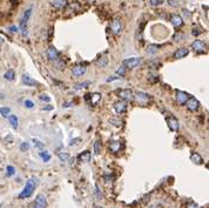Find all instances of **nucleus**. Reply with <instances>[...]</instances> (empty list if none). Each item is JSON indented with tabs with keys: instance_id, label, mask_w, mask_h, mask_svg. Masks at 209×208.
Returning <instances> with one entry per match:
<instances>
[{
	"instance_id": "nucleus-1",
	"label": "nucleus",
	"mask_w": 209,
	"mask_h": 208,
	"mask_svg": "<svg viewBox=\"0 0 209 208\" xmlns=\"http://www.w3.org/2000/svg\"><path fill=\"white\" fill-rule=\"evenodd\" d=\"M37 184H38L37 179H34V178L30 179V180L26 182L25 188L22 189V192L19 194V199H26V198H30V196L33 194V192H34L35 187H37Z\"/></svg>"
},
{
	"instance_id": "nucleus-2",
	"label": "nucleus",
	"mask_w": 209,
	"mask_h": 208,
	"mask_svg": "<svg viewBox=\"0 0 209 208\" xmlns=\"http://www.w3.org/2000/svg\"><path fill=\"white\" fill-rule=\"evenodd\" d=\"M133 100L136 101L139 105H148L149 104V100H151V96L148 94H146L145 92H135L133 94Z\"/></svg>"
},
{
	"instance_id": "nucleus-3",
	"label": "nucleus",
	"mask_w": 209,
	"mask_h": 208,
	"mask_svg": "<svg viewBox=\"0 0 209 208\" xmlns=\"http://www.w3.org/2000/svg\"><path fill=\"white\" fill-rule=\"evenodd\" d=\"M31 14H32V8H28V10H26V11H25V13H24L22 18L20 19V30L22 31V34H24V36H26V34H27L26 26H27V22H28V20H30Z\"/></svg>"
},
{
	"instance_id": "nucleus-4",
	"label": "nucleus",
	"mask_w": 209,
	"mask_h": 208,
	"mask_svg": "<svg viewBox=\"0 0 209 208\" xmlns=\"http://www.w3.org/2000/svg\"><path fill=\"white\" fill-rule=\"evenodd\" d=\"M142 59L141 58H129V59H126L123 61V66L126 68H129V70H133L135 67H137L140 64H141Z\"/></svg>"
},
{
	"instance_id": "nucleus-5",
	"label": "nucleus",
	"mask_w": 209,
	"mask_h": 208,
	"mask_svg": "<svg viewBox=\"0 0 209 208\" xmlns=\"http://www.w3.org/2000/svg\"><path fill=\"white\" fill-rule=\"evenodd\" d=\"M111 30L114 34H119L121 31H122V24H121V20L115 18V19L112 20L111 22Z\"/></svg>"
},
{
	"instance_id": "nucleus-6",
	"label": "nucleus",
	"mask_w": 209,
	"mask_h": 208,
	"mask_svg": "<svg viewBox=\"0 0 209 208\" xmlns=\"http://www.w3.org/2000/svg\"><path fill=\"white\" fill-rule=\"evenodd\" d=\"M86 71H87L86 66H82V65H76V66H74V67L72 68V76H76V78L82 76L85 73H86Z\"/></svg>"
},
{
	"instance_id": "nucleus-7",
	"label": "nucleus",
	"mask_w": 209,
	"mask_h": 208,
	"mask_svg": "<svg viewBox=\"0 0 209 208\" xmlns=\"http://www.w3.org/2000/svg\"><path fill=\"white\" fill-rule=\"evenodd\" d=\"M167 124H168L169 130L173 132H176L179 130V120L175 116H168L167 118Z\"/></svg>"
},
{
	"instance_id": "nucleus-8",
	"label": "nucleus",
	"mask_w": 209,
	"mask_h": 208,
	"mask_svg": "<svg viewBox=\"0 0 209 208\" xmlns=\"http://www.w3.org/2000/svg\"><path fill=\"white\" fill-rule=\"evenodd\" d=\"M46 206H47L46 198L42 194H39L34 201V208H46Z\"/></svg>"
},
{
	"instance_id": "nucleus-9",
	"label": "nucleus",
	"mask_w": 209,
	"mask_h": 208,
	"mask_svg": "<svg viewBox=\"0 0 209 208\" xmlns=\"http://www.w3.org/2000/svg\"><path fill=\"white\" fill-rule=\"evenodd\" d=\"M191 48H193L195 52L201 53V52L205 51V48H206V44H205L203 41H201V40H195V41L191 44Z\"/></svg>"
},
{
	"instance_id": "nucleus-10",
	"label": "nucleus",
	"mask_w": 209,
	"mask_h": 208,
	"mask_svg": "<svg viewBox=\"0 0 209 208\" xmlns=\"http://www.w3.org/2000/svg\"><path fill=\"white\" fill-rule=\"evenodd\" d=\"M187 107L190 112H195L199 108V101L195 98H189L187 100Z\"/></svg>"
},
{
	"instance_id": "nucleus-11",
	"label": "nucleus",
	"mask_w": 209,
	"mask_h": 208,
	"mask_svg": "<svg viewBox=\"0 0 209 208\" xmlns=\"http://www.w3.org/2000/svg\"><path fill=\"white\" fill-rule=\"evenodd\" d=\"M119 96L122 99V100H126V101H131L133 100V93L132 91L129 90H122L119 92Z\"/></svg>"
},
{
	"instance_id": "nucleus-12",
	"label": "nucleus",
	"mask_w": 209,
	"mask_h": 208,
	"mask_svg": "<svg viewBox=\"0 0 209 208\" xmlns=\"http://www.w3.org/2000/svg\"><path fill=\"white\" fill-rule=\"evenodd\" d=\"M187 100H188V95L186 93H183L182 91H176V101H177V104L185 105L187 102Z\"/></svg>"
},
{
	"instance_id": "nucleus-13",
	"label": "nucleus",
	"mask_w": 209,
	"mask_h": 208,
	"mask_svg": "<svg viewBox=\"0 0 209 208\" xmlns=\"http://www.w3.org/2000/svg\"><path fill=\"white\" fill-rule=\"evenodd\" d=\"M47 58L51 60V61H57L58 58H59V53H58V51L54 48V47H49L48 50H47Z\"/></svg>"
},
{
	"instance_id": "nucleus-14",
	"label": "nucleus",
	"mask_w": 209,
	"mask_h": 208,
	"mask_svg": "<svg viewBox=\"0 0 209 208\" xmlns=\"http://www.w3.org/2000/svg\"><path fill=\"white\" fill-rule=\"evenodd\" d=\"M21 81H22V84L26 85V86H37V85H38V82H37L34 79H32L31 76H27V74H24V76H22Z\"/></svg>"
},
{
	"instance_id": "nucleus-15",
	"label": "nucleus",
	"mask_w": 209,
	"mask_h": 208,
	"mask_svg": "<svg viewBox=\"0 0 209 208\" xmlns=\"http://www.w3.org/2000/svg\"><path fill=\"white\" fill-rule=\"evenodd\" d=\"M188 53H189V51H188V48H179L175 53H174V58L175 59H182V58L187 57L188 56Z\"/></svg>"
},
{
	"instance_id": "nucleus-16",
	"label": "nucleus",
	"mask_w": 209,
	"mask_h": 208,
	"mask_svg": "<svg viewBox=\"0 0 209 208\" xmlns=\"http://www.w3.org/2000/svg\"><path fill=\"white\" fill-rule=\"evenodd\" d=\"M114 111L116 113H123L126 111V102L125 101H117V102H115Z\"/></svg>"
},
{
	"instance_id": "nucleus-17",
	"label": "nucleus",
	"mask_w": 209,
	"mask_h": 208,
	"mask_svg": "<svg viewBox=\"0 0 209 208\" xmlns=\"http://www.w3.org/2000/svg\"><path fill=\"white\" fill-rule=\"evenodd\" d=\"M171 22L175 26V27H180L182 24H183V20L182 18L180 17V16H177V14H173L171 17Z\"/></svg>"
},
{
	"instance_id": "nucleus-18",
	"label": "nucleus",
	"mask_w": 209,
	"mask_h": 208,
	"mask_svg": "<svg viewBox=\"0 0 209 208\" xmlns=\"http://www.w3.org/2000/svg\"><path fill=\"white\" fill-rule=\"evenodd\" d=\"M51 5L57 8V10H60V8H64L66 5H67V1L66 0H52L51 1Z\"/></svg>"
},
{
	"instance_id": "nucleus-19",
	"label": "nucleus",
	"mask_w": 209,
	"mask_h": 208,
	"mask_svg": "<svg viewBox=\"0 0 209 208\" xmlns=\"http://www.w3.org/2000/svg\"><path fill=\"white\" fill-rule=\"evenodd\" d=\"M96 65H97V67H106L107 65H108V57L106 56V54H103L101 58H99V60L96 61Z\"/></svg>"
},
{
	"instance_id": "nucleus-20",
	"label": "nucleus",
	"mask_w": 209,
	"mask_h": 208,
	"mask_svg": "<svg viewBox=\"0 0 209 208\" xmlns=\"http://www.w3.org/2000/svg\"><path fill=\"white\" fill-rule=\"evenodd\" d=\"M190 160H191V162H194L195 165H201V164L203 162V160H202L201 155H200V154H197V153H193V154H191V156H190Z\"/></svg>"
},
{
	"instance_id": "nucleus-21",
	"label": "nucleus",
	"mask_w": 209,
	"mask_h": 208,
	"mask_svg": "<svg viewBox=\"0 0 209 208\" xmlns=\"http://www.w3.org/2000/svg\"><path fill=\"white\" fill-rule=\"evenodd\" d=\"M79 160L82 161V162H88L91 160V152L85 151L82 152L80 155H79Z\"/></svg>"
},
{
	"instance_id": "nucleus-22",
	"label": "nucleus",
	"mask_w": 209,
	"mask_h": 208,
	"mask_svg": "<svg viewBox=\"0 0 209 208\" xmlns=\"http://www.w3.org/2000/svg\"><path fill=\"white\" fill-rule=\"evenodd\" d=\"M108 121H109V124H112V125H114L116 127H122V121H121V119L120 118H117V116H111L109 119H108Z\"/></svg>"
},
{
	"instance_id": "nucleus-23",
	"label": "nucleus",
	"mask_w": 209,
	"mask_h": 208,
	"mask_svg": "<svg viewBox=\"0 0 209 208\" xmlns=\"http://www.w3.org/2000/svg\"><path fill=\"white\" fill-rule=\"evenodd\" d=\"M8 121H10V124L12 125V127H13L14 130H18V125H19V121H18V118H17V115H10V116H8Z\"/></svg>"
},
{
	"instance_id": "nucleus-24",
	"label": "nucleus",
	"mask_w": 209,
	"mask_h": 208,
	"mask_svg": "<svg viewBox=\"0 0 209 208\" xmlns=\"http://www.w3.org/2000/svg\"><path fill=\"white\" fill-rule=\"evenodd\" d=\"M58 156H59V159H60L62 162H67V161H69V159H71V155H69L68 153H66V152H60V153H58Z\"/></svg>"
},
{
	"instance_id": "nucleus-25",
	"label": "nucleus",
	"mask_w": 209,
	"mask_h": 208,
	"mask_svg": "<svg viewBox=\"0 0 209 208\" xmlns=\"http://www.w3.org/2000/svg\"><path fill=\"white\" fill-rule=\"evenodd\" d=\"M120 147H121V144H120L119 141H113V142L109 145V150L113 152V153H116V152L120 150Z\"/></svg>"
},
{
	"instance_id": "nucleus-26",
	"label": "nucleus",
	"mask_w": 209,
	"mask_h": 208,
	"mask_svg": "<svg viewBox=\"0 0 209 208\" xmlns=\"http://www.w3.org/2000/svg\"><path fill=\"white\" fill-rule=\"evenodd\" d=\"M32 141H33V145H34V147H35L37 150H39V151L45 150V145H44L40 140H38V139H33Z\"/></svg>"
},
{
	"instance_id": "nucleus-27",
	"label": "nucleus",
	"mask_w": 209,
	"mask_h": 208,
	"mask_svg": "<svg viewBox=\"0 0 209 208\" xmlns=\"http://www.w3.org/2000/svg\"><path fill=\"white\" fill-rule=\"evenodd\" d=\"M89 85H91V82H89V81H85V82L75 84L73 87H74V90H81V88H87Z\"/></svg>"
},
{
	"instance_id": "nucleus-28",
	"label": "nucleus",
	"mask_w": 209,
	"mask_h": 208,
	"mask_svg": "<svg viewBox=\"0 0 209 208\" xmlns=\"http://www.w3.org/2000/svg\"><path fill=\"white\" fill-rule=\"evenodd\" d=\"M40 156H41V160H42L44 162H48V161L51 160V154L47 151L41 152V153H40Z\"/></svg>"
},
{
	"instance_id": "nucleus-29",
	"label": "nucleus",
	"mask_w": 209,
	"mask_h": 208,
	"mask_svg": "<svg viewBox=\"0 0 209 208\" xmlns=\"http://www.w3.org/2000/svg\"><path fill=\"white\" fill-rule=\"evenodd\" d=\"M0 114H1L2 116L7 118V116H10V114H11V110H10L8 107H1V108H0Z\"/></svg>"
},
{
	"instance_id": "nucleus-30",
	"label": "nucleus",
	"mask_w": 209,
	"mask_h": 208,
	"mask_svg": "<svg viewBox=\"0 0 209 208\" xmlns=\"http://www.w3.org/2000/svg\"><path fill=\"white\" fill-rule=\"evenodd\" d=\"M156 52H157V47H156L155 45H149V46H148V48H147V53H148L149 56L155 54Z\"/></svg>"
},
{
	"instance_id": "nucleus-31",
	"label": "nucleus",
	"mask_w": 209,
	"mask_h": 208,
	"mask_svg": "<svg viewBox=\"0 0 209 208\" xmlns=\"http://www.w3.org/2000/svg\"><path fill=\"white\" fill-rule=\"evenodd\" d=\"M4 78H5V79H7V80H10V81H12V80L14 79V72H13L12 70H8V71L5 73Z\"/></svg>"
},
{
	"instance_id": "nucleus-32",
	"label": "nucleus",
	"mask_w": 209,
	"mask_h": 208,
	"mask_svg": "<svg viewBox=\"0 0 209 208\" xmlns=\"http://www.w3.org/2000/svg\"><path fill=\"white\" fill-rule=\"evenodd\" d=\"M94 153L96 155H99L101 153V142L100 141H95L94 142Z\"/></svg>"
},
{
	"instance_id": "nucleus-33",
	"label": "nucleus",
	"mask_w": 209,
	"mask_h": 208,
	"mask_svg": "<svg viewBox=\"0 0 209 208\" xmlns=\"http://www.w3.org/2000/svg\"><path fill=\"white\" fill-rule=\"evenodd\" d=\"M126 70H127V68H126L123 65H121V66H120V67L116 70V74H117V76H125V73H126Z\"/></svg>"
},
{
	"instance_id": "nucleus-34",
	"label": "nucleus",
	"mask_w": 209,
	"mask_h": 208,
	"mask_svg": "<svg viewBox=\"0 0 209 208\" xmlns=\"http://www.w3.org/2000/svg\"><path fill=\"white\" fill-rule=\"evenodd\" d=\"M39 99H40L41 101H45V102H49V101H51V98H49L47 94H45V93H42V94L39 95Z\"/></svg>"
},
{
	"instance_id": "nucleus-35",
	"label": "nucleus",
	"mask_w": 209,
	"mask_h": 208,
	"mask_svg": "<svg viewBox=\"0 0 209 208\" xmlns=\"http://www.w3.org/2000/svg\"><path fill=\"white\" fill-rule=\"evenodd\" d=\"M92 98H94V99H92V100H91V102H92V105H95V104L99 101V99H100L101 96H100V94L95 93V94H92Z\"/></svg>"
},
{
	"instance_id": "nucleus-36",
	"label": "nucleus",
	"mask_w": 209,
	"mask_h": 208,
	"mask_svg": "<svg viewBox=\"0 0 209 208\" xmlns=\"http://www.w3.org/2000/svg\"><path fill=\"white\" fill-rule=\"evenodd\" d=\"M28 148H30V144H28V142H22V144L20 145V150L22 152L27 151Z\"/></svg>"
},
{
	"instance_id": "nucleus-37",
	"label": "nucleus",
	"mask_w": 209,
	"mask_h": 208,
	"mask_svg": "<svg viewBox=\"0 0 209 208\" xmlns=\"http://www.w3.org/2000/svg\"><path fill=\"white\" fill-rule=\"evenodd\" d=\"M95 196H96V199H97V200H101V198H102V196H101V193H100V189H99V186H97V185L95 186Z\"/></svg>"
},
{
	"instance_id": "nucleus-38",
	"label": "nucleus",
	"mask_w": 209,
	"mask_h": 208,
	"mask_svg": "<svg viewBox=\"0 0 209 208\" xmlns=\"http://www.w3.org/2000/svg\"><path fill=\"white\" fill-rule=\"evenodd\" d=\"M14 173H16V170H14V168H13L12 166H7V176L13 175Z\"/></svg>"
},
{
	"instance_id": "nucleus-39",
	"label": "nucleus",
	"mask_w": 209,
	"mask_h": 208,
	"mask_svg": "<svg viewBox=\"0 0 209 208\" xmlns=\"http://www.w3.org/2000/svg\"><path fill=\"white\" fill-rule=\"evenodd\" d=\"M25 106H26L27 108H33V107H34V104H33L31 100H26V101H25Z\"/></svg>"
},
{
	"instance_id": "nucleus-40",
	"label": "nucleus",
	"mask_w": 209,
	"mask_h": 208,
	"mask_svg": "<svg viewBox=\"0 0 209 208\" xmlns=\"http://www.w3.org/2000/svg\"><path fill=\"white\" fill-rule=\"evenodd\" d=\"M161 4H162V0H151V5H153V6H157Z\"/></svg>"
},
{
	"instance_id": "nucleus-41",
	"label": "nucleus",
	"mask_w": 209,
	"mask_h": 208,
	"mask_svg": "<svg viewBox=\"0 0 209 208\" xmlns=\"http://www.w3.org/2000/svg\"><path fill=\"white\" fill-rule=\"evenodd\" d=\"M187 208H200V207H199V205H196L195 202H189V204L187 205Z\"/></svg>"
},
{
	"instance_id": "nucleus-42",
	"label": "nucleus",
	"mask_w": 209,
	"mask_h": 208,
	"mask_svg": "<svg viewBox=\"0 0 209 208\" xmlns=\"http://www.w3.org/2000/svg\"><path fill=\"white\" fill-rule=\"evenodd\" d=\"M200 33H201V31H200L199 28H194V30H193V32H191V34H193V36H195V37H197Z\"/></svg>"
},
{
	"instance_id": "nucleus-43",
	"label": "nucleus",
	"mask_w": 209,
	"mask_h": 208,
	"mask_svg": "<svg viewBox=\"0 0 209 208\" xmlns=\"http://www.w3.org/2000/svg\"><path fill=\"white\" fill-rule=\"evenodd\" d=\"M119 79H120L119 76H111V78L107 79V82H111V81H114V80H119Z\"/></svg>"
},
{
	"instance_id": "nucleus-44",
	"label": "nucleus",
	"mask_w": 209,
	"mask_h": 208,
	"mask_svg": "<svg viewBox=\"0 0 209 208\" xmlns=\"http://www.w3.org/2000/svg\"><path fill=\"white\" fill-rule=\"evenodd\" d=\"M10 30H11L12 32H18V30H19V28H18V27H16V26H12V27H10Z\"/></svg>"
},
{
	"instance_id": "nucleus-45",
	"label": "nucleus",
	"mask_w": 209,
	"mask_h": 208,
	"mask_svg": "<svg viewBox=\"0 0 209 208\" xmlns=\"http://www.w3.org/2000/svg\"><path fill=\"white\" fill-rule=\"evenodd\" d=\"M51 110H52V106H46L42 108V111H51Z\"/></svg>"
},
{
	"instance_id": "nucleus-46",
	"label": "nucleus",
	"mask_w": 209,
	"mask_h": 208,
	"mask_svg": "<svg viewBox=\"0 0 209 208\" xmlns=\"http://www.w3.org/2000/svg\"><path fill=\"white\" fill-rule=\"evenodd\" d=\"M169 4H171V6H176L177 5V2H175L174 0H169Z\"/></svg>"
},
{
	"instance_id": "nucleus-47",
	"label": "nucleus",
	"mask_w": 209,
	"mask_h": 208,
	"mask_svg": "<svg viewBox=\"0 0 209 208\" xmlns=\"http://www.w3.org/2000/svg\"><path fill=\"white\" fill-rule=\"evenodd\" d=\"M2 44H4V39H2V38H1V37H0V47L2 46Z\"/></svg>"
},
{
	"instance_id": "nucleus-48",
	"label": "nucleus",
	"mask_w": 209,
	"mask_h": 208,
	"mask_svg": "<svg viewBox=\"0 0 209 208\" xmlns=\"http://www.w3.org/2000/svg\"><path fill=\"white\" fill-rule=\"evenodd\" d=\"M28 208H34V204H32V205H31V206H30Z\"/></svg>"
},
{
	"instance_id": "nucleus-49",
	"label": "nucleus",
	"mask_w": 209,
	"mask_h": 208,
	"mask_svg": "<svg viewBox=\"0 0 209 208\" xmlns=\"http://www.w3.org/2000/svg\"><path fill=\"white\" fill-rule=\"evenodd\" d=\"M0 207H1V205H0Z\"/></svg>"
}]
</instances>
